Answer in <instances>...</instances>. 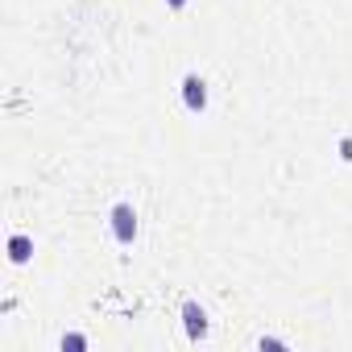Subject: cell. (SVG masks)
Instances as JSON below:
<instances>
[{"label":"cell","mask_w":352,"mask_h":352,"mask_svg":"<svg viewBox=\"0 0 352 352\" xmlns=\"http://www.w3.org/2000/svg\"><path fill=\"white\" fill-rule=\"evenodd\" d=\"M108 224H112L116 245H133L137 232H141V224H137V208H133V204H116V208L108 212Z\"/></svg>","instance_id":"1"},{"label":"cell","mask_w":352,"mask_h":352,"mask_svg":"<svg viewBox=\"0 0 352 352\" xmlns=\"http://www.w3.org/2000/svg\"><path fill=\"white\" fill-rule=\"evenodd\" d=\"M183 104H187V112H208V79L204 75L183 79Z\"/></svg>","instance_id":"2"},{"label":"cell","mask_w":352,"mask_h":352,"mask_svg":"<svg viewBox=\"0 0 352 352\" xmlns=\"http://www.w3.org/2000/svg\"><path fill=\"white\" fill-rule=\"evenodd\" d=\"M183 327H187V340H204L208 336V311L199 302H183Z\"/></svg>","instance_id":"3"},{"label":"cell","mask_w":352,"mask_h":352,"mask_svg":"<svg viewBox=\"0 0 352 352\" xmlns=\"http://www.w3.org/2000/svg\"><path fill=\"white\" fill-rule=\"evenodd\" d=\"M9 249H13V261H25V257H30V241H25V236H13Z\"/></svg>","instance_id":"4"},{"label":"cell","mask_w":352,"mask_h":352,"mask_svg":"<svg viewBox=\"0 0 352 352\" xmlns=\"http://www.w3.org/2000/svg\"><path fill=\"white\" fill-rule=\"evenodd\" d=\"M63 348H87V340L83 336H63Z\"/></svg>","instance_id":"5"},{"label":"cell","mask_w":352,"mask_h":352,"mask_svg":"<svg viewBox=\"0 0 352 352\" xmlns=\"http://www.w3.org/2000/svg\"><path fill=\"white\" fill-rule=\"evenodd\" d=\"M340 157H344V162H352V137H344V141H340Z\"/></svg>","instance_id":"6"},{"label":"cell","mask_w":352,"mask_h":352,"mask_svg":"<svg viewBox=\"0 0 352 352\" xmlns=\"http://www.w3.org/2000/svg\"><path fill=\"white\" fill-rule=\"evenodd\" d=\"M166 5H170V9H183V5H187V0H166Z\"/></svg>","instance_id":"7"}]
</instances>
